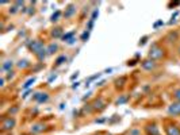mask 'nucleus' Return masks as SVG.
Returning a JSON list of instances; mask_svg holds the SVG:
<instances>
[{"label": "nucleus", "instance_id": "f257e3e1", "mask_svg": "<svg viewBox=\"0 0 180 135\" xmlns=\"http://www.w3.org/2000/svg\"><path fill=\"white\" fill-rule=\"evenodd\" d=\"M27 48L38 58V61H43V59L46 58V55H47L46 46H45V42H42L41 39H31V41H28V42H27Z\"/></svg>", "mask_w": 180, "mask_h": 135}, {"label": "nucleus", "instance_id": "f03ea898", "mask_svg": "<svg viewBox=\"0 0 180 135\" xmlns=\"http://www.w3.org/2000/svg\"><path fill=\"white\" fill-rule=\"evenodd\" d=\"M167 57V50L164 46H161L159 42H153L150 46L149 54H148V58L153 59V61H161Z\"/></svg>", "mask_w": 180, "mask_h": 135}, {"label": "nucleus", "instance_id": "7ed1b4c3", "mask_svg": "<svg viewBox=\"0 0 180 135\" xmlns=\"http://www.w3.org/2000/svg\"><path fill=\"white\" fill-rule=\"evenodd\" d=\"M15 126H17L15 118H12V116H3V120H2V131L3 133L11 131Z\"/></svg>", "mask_w": 180, "mask_h": 135}, {"label": "nucleus", "instance_id": "20e7f679", "mask_svg": "<svg viewBox=\"0 0 180 135\" xmlns=\"http://www.w3.org/2000/svg\"><path fill=\"white\" fill-rule=\"evenodd\" d=\"M144 131H145V134H146V135H161L160 127L154 123V122L145 124L144 126Z\"/></svg>", "mask_w": 180, "mask_h": 135}, {"label": "nucleus", "instance_id": "39448f33", "mask_svg": "<svg viewBox=\"0 0 180 135\" xmlns=\"http://www.w3.org/2000/svg\"><path fill=\"white\" fill-rule=\"evenodd\" d=\"M141 68L146 72H153L157 69V62L150 58H145L144 61H141Z\"/></svg>", "mask_w": 180, "mask_h": 135}, {"label": "nucleus", "instance_id": "423d86ee", "mask_svg": "<svg viewBox=\"0 0 180 135\" xmlns=\"http://www.w3.org/2000/svg\"><path fill=\"white\" fill-rule=\"evenodd\" d=\"M164 130L167 135H180V127L176 123H167Z\"/></svg>", "mask_w": 180, "mask_h": 135}, {"label": "nucleus", "instance_id": "0eeeda50", "mask_svg": "<svg viewBox=\"0 0 180 135\" xmlns=\"http://www.w3.org/2000/svg\"><path fill=\"white\" fill-rule=\"evenodd\" d=\"M169 116H179L180 115V101H173L171 105H168L167 108Z\"/></svg>", "mask_w": 180, "mask_h": 135}, {"label": "nucleus", "instance_id": "6e6552de", "mask_svg": "<svg viewBox=\"0 0 180 135\" xmlns=\"http://www.w3.org/2000/svg\"><path fill=\"white\" fill-rule=\"evenodd\" d=\"M106 105H107V103L104 101L103 97H97V99H95V100H94V103H92V108H94V111H97V112L103 111V109L106 108Z\"/></svg>", "mask_w": 180, "mask_h": 135}, {"label": "nucleus", "instance_id": "1a4fd4ad", "mask_svg": "<svg viewBox=\"0 0 180 135\" xmlns=\"http://www.w3.org/2000/svg\"><path fill=\"white\" fill-rule=\"evenodd\" d=\"M164 41H165L167 43H171V45L176 43L179 41V31H169V33L164 37Z\"/></svg>", "mask_w": 180, "mask_h": 135}, {"label": "nucleus", "instance_id": "9d476101", "mask_svg": "<svg viewBox=\"0 0 180 135\" xmlns=\"http://www.w3.org/2000/svg\"><path fill=\"white\" fill-rule=\"evenodd\" d=\"M45 130H46V124H45V123H35V124L31 126L30 133L33 134V135H37V134L43 133Z\"/></svg>", "mask_w": 180, "mask_h": 135}, {"label": "nucleus", "instance_id": "9b49d317", "mask_svg": "<svg viewBox=\"0 0 180 135\" xmlns=\"http://www.w3.org/2000/svg\"><path fill=\"white\" fill-rule=\"evenodd\" d=\"M33 100L37 103H46L47 100H49V95H47L46 92H37L35 95L33 96Z\"/></svg>", "mask_w": 180, "mask_h": 135}, {"label": "nucleus", "instance_id": "f8f14e48", "mask_svg": "<svg viewBox=\"0 0 180 135\" xmlns=\"http://www.w3.org/2000/svg\"><path fill=\"white\" fill-rule=\"evenodd\" d=\"M76 10H77V7H76L75 4H69L64 11V18L65 19H71V18L76 14Z\"/></svg>", "mask_w": 180, "mask_h": 135}, {"label": "nucleus", "instance_id": "ddd939ff", "mask_svg": "<svg viewBox=\"0 0 180 135\" xmlns=\"http://www.w3.org/2000/svg\"><path fill=\"white\" fill-rule=\"evenodd\" d=\"M97 15H99V10H95V11L92 12V15H91L90 20H88V23H87V31H91V30H92L94 23H95V20H96Z\"/></svg>", "mask_w": 180, "mask_h": 135}, {"label": "nucleus", "instance_id": "4468645a", "mask_svg": "<svg viewBox=\"0 0 180 135\" xmlns=\"http://www.w3.org/2000/svg\"><path fill=\"white\" fill-rule=\"evenodd\" d=\"M126 83H127V77H125V76L116 78V80L114 81V84H115V88H116V89H123V88H125V85H126Z\"/></svg>", "mask_w": 180, "mask_h": 135}, {"label": "nucleus", "instance_id": "2eb2a0df", "mask_svg": "<svg viewBox=\"0 0 180 135\" xmlns=\"http://www.w3.org/2000/svg\"><path fill=\"white\" fill-rule=\"evenodd\" d=\"M62 29L61 27H54L52 31H50V37L52 38H62Z\"/></svg>", "mask_w": 180, "mask_h": 135}, {"label": "nucleus", "instance_id": "dca6fc26", "mask_svg": "<svg viewBox=\"0 0 180 135\" xmlns=\"http://www.w3.org/2000/svg\"><path fill=\"white\" fill-rule=\"evenodd\" d=\"M58 50V45L54 42H52V43H49V45L46 46V52H47V55H52V54H54V53Z\"/></svg>", "mask_w": 180, "mask_h": 135}, {"label": "nucleus", "instance_id": "f3484780", "mask_svg": "<svg viewBox=\"0 0 180 135\" xmlns=\"http://www.w3.org/2000/svg\"><path fill=\"white\" fill-rule=\"evenodd\" d=\"M17 66L19 69H27L31 66V62H28V59H19L17 62Z\"/></svg>", "mask_w": 180, "mask_h": 135}, {"label": "nucleus", "instance_id": "a211bd4d", "mask_svg": "<svg viewBox=\"0 0 180 135\" xmlns=\"http://www.w3.org/2000/svg\"><path fill=\"white\" fill-rule=\"evenodd\" d=\"M129 99H130V96H127V95H121V96L118 97V99L115 100V105H122V104H125V103L129 101Z\"/></svg>", "mask_w": 180, "mask_h": 135}, {"label": "nucleus", "instance_id": "6ab92c4d", "mask_svg": "<svg viewBox=\"0 0 180 135\" xmlns=\"http://www.w3.org/2000/svg\"><path fill=\"white\" fill-rule=\"evenodd\" d=\"M14 66V62L11 61V59H8V61H4L2 65V72H9Z\"/></svg>", "mask_w": 180, "mask_h": 135}, {"label": "nucleus", "instance_id": "aec40b11", "mask_svg": "<svg viewBox=\"0 0 180 135\" xmlns=\"http://www.w3.org/2000/svg\"><path fill=\"white\" fill-rule=\"evenodd\" d=\"M75 34H76V31H75V30H72V31H69V33H65L64 35H62V38H61V39L64 41V42L68 43L69 41H72V39L75 38Z\"/></svg>", "mask_w": 180, "mask_h": 135}, {"label": "nucleus", "instance_id": "412c9836", "mask_svg": "<svg viewBox=\"0 0 180 135\" xmlns=\"http://www.w3.org/2000/svg\"><path fill=\"white\" fill-rule=\"evenodd\" d=\"M61 15H64V14H62V12L60 11V10H56L54 12H53V15H52V16H50V22H53V23H54V22L60 20V18H61Z\"/></svg>", "mask_w": 180, "mask_h": 135}, {"label": "nucleus", "instance_id": "4be33fe9", "mask_svg": "<svg viewBox=\"0 0 180 135\" xmlns=\"http://www.w3.org/2000/svg\"><path fill=\"white\" fill-rule=\"evenodd\" d=\"M34 83H35V77H31V78H28V80L26 81V83L23 84V89H28V88H30L31 85H33Z\"/></svg>", "mask_w": 180, "mask_h": 135}, {"label": "nucleus", "instance_id": "5701e85b", "mask_svg": "<svg viewBox=\"0 0 180 135\" xmlns=\"http://www.w3.org/2000/svg\"><path fill=\"white\" fill-rule=\"evenodd\" d=\"M172 97L175 99V101H180V88H176L172 92Z\"/></svg>", "mask_w": 180, "mask_h": 135}, {"label": "nucleus", "instance_id": "b1692460", "mask_svg": "<svg viewBox=\"0 0 180 135\" xmlns=\"http://www.w3.org/2000/svg\"><path fill=\"white\" fill-rule=\"evenodd\" d=\"M127 135H141V131H140V128L133 127V128H130V130L127 131Z\"/></svg>", "mask_w": 180, "mask_h": 135}, {"label": "nucleus", "instance_id": "393cba45", "mask_svg": "<svg viewBox=\"0 0 180 135\" xmlns=\"http://www.w3.org/2000/svg\"><path fill=\"white\" fill-rule=\"evenodd\" d=\"M65 61H66V55H60V57L56 59V66H60V65H62Z\"/></svg>", "mask_w": 180, "mask_h": 135}, {"label": "nucleus", "instance_id": "a878e982", "mask_svg": "<svg viewBox=\"0 0 180 135\" xmlns=\"http://www.w3.org/2000/svg\"><path fill=\"white\" fill-rule=\"evenodd\" d=\"M19 5H17V4H15V3H14V4H12L11 5V7H9V10H8V12H9V14H17V12L19 11Z\"/></svg>", "mask_w": 180, "mask_h": 135}, {"label": "nucleus", "instance_id": "bb28decb", "mask_svg": "<svg viewBox=\"0 0 180 135\" xmlns=\"http://www.w3.org/2000/svg\"><path fill=\"white\" fill-rule=\"evenodd\" d=\"M88 38H90V31H84L83 34H81V41H83V42H85V41H87Z\"/></svg>", "mask_w": 180, "mask_h": 135}, {"label": "nucleus", "instance_id": "cd10ccee", "mask_svg": "<svg viewBox=\"0 0 180 135\" xmlns=\"http://www.w3.org/2000/svg\"><path fill=\"white\" fill-rule=\"evenodd\" d=\"M148 39H149V37H148V35H145L144 38H141V39H140V42H138V45H140V46H144L145 43H146V41H148Z\"/></svg>", "mask_w": 180, "mask_h": 135}, {"label": "nucleus", "instance_id": "c85d7f7f", "mask_svg": "<svg viewBox=\"0 0 180 135\" xmlns=\"http://www.w3.org/2000/svg\"><path fill=\"white\" fill-rule=\"evenodd\" d=\"M17 112H18V107H12V108H9L8 109V114L9 115H15V114H17Z\"/></svg>", "mask_w": 180, "mask_h": 135}, {"label": "nucleus", "instance_id": "c756f323", "mask_svg": "<svg viewBox=\"0 0 180 135\" xmlns=\"http://www.w3.org/2000/svg\"><path fill=\"white\" fill-rule=\"evenodd\" d=\"M7 80H11V78H14L15 77V73H14V72H12V70H9V72H7Z\"/></svg>", "mask_w": 180, "mask_h": 135}, {"label": "nucleus", "instance_id": "7c9ffc66", "mask_svg": "<svg viewBox=\"0 0 180 135\" xmlns=\"http://www.w3.org/2000/svg\"><path fill=\"white\" fill-rule=\"evenodd\" d=\"M164 24V22L163 20H159V22H156V23H154V29H157V27L159 26H163Z\"/></svg>", "mask_w": 180, "mask_h": 135}, {"label": "nucleus", "instance_id": "2f4dec72", "mask_svg": "<svg viewBox=\"0 0 180 135\" xmlns=\"http://www.w3.org/2000/svg\"><path fill=\"white\" fill-rule=\"evenodd\" d=\"M4 83H6V78L2 77V78H0V87H4V85H6Z\"/></svg>", "mask_w": 180, "mask_h": 135}, {"label": "nucleus", "instance_id": "473e14b6", "mask_svg": "<svg viewBox=\"0 0 180 135\" xmlns=\"http://www.w3.org/2000/svg\"><path fill=\"white\" fill-rule=\"evenodd\" d=\"M104 122H106V119L100 118V119H96V120H95V123H104Z\"/></svg>", "mask_w": 180, "mask_h": 135}, {"label": "nucleus", "instance_id": "72a5a7b5", "mask_svg": "<svg viewBox=\"0 0 180 135\" xmlns=\"http://www.w3.org/2000/svg\"><path fill=\"white\" fill-rule=\"evenodd\" d=\"M30 93H31V91H30V89H27V91H26V92H24V95H23V96H22V97H23V99H26V97H27L28 95H30Z\"/></svg>", "mask_w": 180, "mask_h": 135}, {"label": "nucleus", "instance_id": "f704fd0d", "mask_svg": "<svg viewBox=\"0 0 180 135\" xmlns=\"http://www.w3.org/2000/svg\"><path fill=\"white\" fill-rule=\"evenodd\" d=\"M127 65H129V66H133V65H135V59H131V61H129Z\"/></svg>", "mask_w": 180, "mask_h": 135}, {"label": "nucleus", "instance_id": "c9c22d12", "mask_svg": "<svg viewBox=\"0 0 180 135\" xmlns=\"http://www.w3.org/2000/svg\"><path fill=\"white\" fill-rule=\"evenodd\" d=\"M79 84H80V83H75L73 85H72V89H76V88H79Z\"/></svg>", "mask_w": 180, "mask_h": 135}, {"label": "nucleus", "instance_id": "e433bc0d", "mask_svg": "<svg viewBox=\"0 0 180 135\" xmlns=\"http://www.w3.org/2000/svg\"><path fill=\"white\" fill-rule=\"evenodd\" d=\"M77 76H79V73H77V72H76V73L73 74V76L71 77V80H75V78H77Z\"/></svg>", "mask_w": 180, "mask_h": 135}, {"label": "nucleus", "instance_id": "4c0bfd02", "mask_svg": "<svg viewBox=\"0 0 180 135\" xmlns=\"http://www.w3.org/2000/svg\"><path fill=\"white\" fill-rule=\"evenodd\" d=\"M178 54L180 55V42L178 43Z\"/></svg>", "mask_w": 180, "mask_h": 135}, {"label": "nucleus", "instance_id": "58836bf2", "mask_svg": "<svg viewBox=\"0 0 180 135\" xmlns=\"http://www.w3.org/2000/svg\"><path fill=\"white\" fill-rule=\"evenodd\" d=\"M95 135H103V133H99V134H95Z\"/></svg>", "mask_w": 180, "mask_h": 135}]
</instances>
